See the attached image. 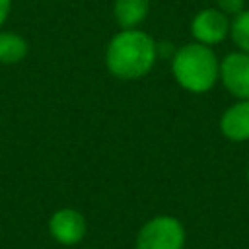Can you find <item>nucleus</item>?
<instances>
[{"label": "nucleus", "mask_w": 249, "mask_h": 249, "mask_svg": "<svg viewBox=\"0 0 249 249\" xmlns=\"http://www.w3.org/2000/svg\"><path fill=\"white\" fill-rule=\"evenodd\" d=\"M191 33L196 39V43L202 45H216L220 41L226 39V35L230 33V21L228 16L224 12H220L218 8H206L200 10L191 23Z\"/></svg>", "instance_id": "obj_6"}, {"label": "nucleus", "mask_w": 249, "mask_h": 249, "mask_svg": "<svg viewBox=\"0 0 249 249\" xmlns=\"http://www.w3.org/2000/svg\"><path fill=\"white\" fill-rule=\"evenodd\" d=\"M220 130L231 142L249 140V99H239L224 111Z\"/></svg>", "instance_id": "obj_7"}, {"label": "nucleus", "mask_w": 249, "mask_h": 249, "mask_svg": "<svg viewBox=\"0 0 249 249\" xmlns=\"http://www.w3.org/2000/svg\"><path fill=\"white\" fill-rule=\"evenodd\" d=\"M148 0H115V19L121 29H136L148 16Z\"/></svg>", "instance_id": "obj_8"}, {"label": "nucleus", "mask_w": 249, "mask_h": 249, "mask_svg": "<svg viewBox=\"0 0 249 249\" xmlns=\"http://www.w3.org/2000/svg\"><path fill=\"white\" fill-rule=\"evenodd\" d=\"M88 231V224L82 212L74 208H60L49 218V233L60 245H78Z\"/></svg>", "instance_id": "obj_4"}, {"label": "nucleus", "mask_w": 249, "mask_h": 249, "mask_svg": "<svg viewBox=\"0 0 249 249\" xmlns=\"http://www.w3.org/2000/svg\"><path fill=\"white\" fill-rule=\"evenodd\" d=\"M218 10L224 12L226 16H237L243 10V0H216Z\"/></svg>", "instance_id": "obj_11"}, {"label": "nucleus", "mask_w": 249, "mask_h": 249, "mask_svg": "<svg viewBox=\"0 0 249 249\" xmlns=\"http://www.w3.org/2000/svg\"><path fill=\"white\" fill-rule=\"evenodd\" d=\"M187 233L181 220L169 214L150 218L136 233L134 249H185Z\"/></svg>", "instance_id": "obj_3"}, {"label": "nucleus", "mask_w": 249, "mask_h": 249, "mask_svg": "<svg viewBox=\"0 0 249 249\" xmlns=\"http://www.w3.org/2000/svg\"><path fill=\"white\" fill-rule=\"evenodd\" d=\"M230 33H231L233 43H235L243 53L249 54V10H241V12L233 18V21H231V25H230Z\"/></svg>", "instance_id": "obj_10"}, {"label": "nucleus", "mask_w": 249, "mask_h": 249, "mask_svg": "<svg viewBox=\"0 0 249 249\" xmlns=\"http://www.w3.org/2000/svg\"><path fill=\"white\" fill-rule=\"evenodd\" d=\"M158 56L156 41L140 29H123L107 45L105 64L109 72L121 80H136L146 76Z\"/></svg>", "instance_id": "obj_1"}, {"label": "nucleus", "mask_w": 249, "mask_h": 249, "mask_svg": "<svg viewBox=\"0 0 249 249\" xmlns=\"http://www.w3.org/2000/svg\"><path fill=\"white\" fill-rule=\"evenodd\" d=\"M27 54V41L10 31H0V62L2 64H16L23 60Z\"/></svg>", "instance_id": "obj_9"}, {"label": "nucleus", "mask_w": 249, "mask_h": 249, "mask_svg": "<svg viewBox=\"0 0 249 249\" xmlns=\"http://www.w3.org/2000/svg\"><path fill=\"white\" fill-rule=\"evenodd\" d=\"M10 8H12V0H0V25L6 21V18L10 14Z\"/></svg>", "instance_id": "obj_12"}, {"label": "nucleus", "mask_w": 249, "mask_h": 249, "mask_svg": "<svg viewBox=\"0 0 249 249\" xmlns=\"http://www.w3.org/2000/svg\"><path fill=\"white\" fill-rule=\"evenodd\" d=\"M171 72L187 91L204 93L220 78V62L208 45L187 43L173 54Z\"/></svg>", "instance_id": "obj_2"}, {"label": "nucleus", "mask_w": 249, "mask_h": 249, "mask_svg": "<svg viewBox=\"0 0 249 249\" xmlns=\"http://www.w3.org/2000/svg\"><path fill=\"white\" fill-rule=\"evenodd\" d=\"M220 80L231 95L249 99V54L239 51L224 56L220 62Z\"/></svg>", "instance_id": "obj_5"}, {"label": "nucleus", "mask_w": 249, "mask_h": 249, "mask_svg": "<svg viewBox=\"0 0 249 249\" xmlns=\"http://www.w3.org/2000/svg\"><path fill=\"white\" fill-rule=\"evenodd\" d=\"M247 183H249V169H247Z\"/></svg>", "instance_id": "obj_13"}]
</instances>
